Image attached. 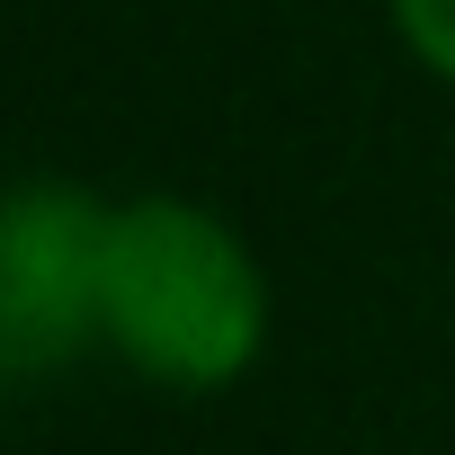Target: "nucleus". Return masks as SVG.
<instances>
[{
  "instance_id": "1",
  "label": "nucleus",
  "mask_w": 455,
  "mask_h": 455,
  "mask_svg": "<svg viewBox=\"0 0 455 455\" xmlns=\"http://www.w3.org/2000/svg\"><path fill=\"white\" fill-rule=\"evenodd\" d=\"M277 339V286L259 242L223 205L143 188L108 196L99 242V357H116L134 384L214 402L259 375Z\"/></svg>"
},
{
  "instance_id": "2",
  "label": "nucleus",
  "mask_w": 455,
  "mask_h": 455,
  "mask_svg": "<svg viewBox=\"0 0 455 455\" xmlns=\"http://www.w3.org/2000/svg\"><path fill=\"white\" fill-rule=\"evenodd\" d=\"M108 196L81 179H0V402L99 357Z\"/></svg>"
},
{
  "instance_id": "3",
  "label": "nucleus",
  "mask_w": 455,
  "mask_h": 455,
  "mask_svg": "<svg viewBox=\"0 0 455 455\" xmlns=\"http://www.w3.org/2000/svg\"><path fill=\"white\" fill-rule=\"evenodd\" d=\"M384 28L437 90H455V0H384Z\"/></svg>"
}]
</instances>
